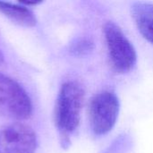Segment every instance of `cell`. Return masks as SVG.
<instances>
[{
  "label": "cell",
  "instance_id": "obj_1",
  "mask_svg": "<svg viewBox=\"0 0 153 153\" xmlns=\"http://www.w3.org/2000/svg\"><path fill=\"white\" fill-rule=\"evenodd\" d=\"M83 100L84 90L81 84L67 82L62 85L55 108V123L65 147L70 143L71 134L79 126Z\"/></svg>",
  "mask_w": 153,
  "mask_h": 153
},
{
  "label": "cell",
  "instance_id": "obj_2",
  "mask_svg": "<svg viewBox=\"0 0 153 153\" xmlns=\"http://www.w3.org/2000/svg\"><path fill=\"white\" fill-rule=\"evenodd\" d=\"M103 31L113 68L120 74L133 70L137 61L136 51L122 29L109 21L104 24Z\"/></svg>",
  "mask_w": 153,
  "mask_h": 153
},
{
  "label": "cell",
  "instance_id": "obj_3",
  "mask_svg": "<svg viewBox=\"0 0 153 153\" xmlns=\"http://www.w3.org/2000/svg\"><path fill=\"white\" fill-rule=\"evenodd\" d=\"M120 111V102L117 94L104 91L95 94L89 106V119L92 133L100 136L109 133L115 126Z\"/></svg>",
  "mask_w": 153,
  "mask_h": 153
},
{
  "label": "cell",
  "instance_id": "obj_4",
  "mask_svg": "<svg viewBox=\"0 0 153 153\" xmlns=\"http://www.w3.org/2000/svg\"><path fill=\"white\" fill-rule=\"evenodd\" d=\"M31 112V101L26 91L14 80L0 74V115L23 120Z\"/></svg>",
  "mask_w": 153,
  "mask_h": 153
},
{
  "label": "cell",
  "instance_id": "obj_5",
  "mask_svg": "<svg viewBox=\"0 0 153 153\" xmlns=\"http://www.w3.org/2000/svg\"><path fill=\"white\" fill-rule=\"evenodd\" d=\"M37 138L24 124L15 123L0 129V153H34Z\"/></svg>",
  "mask_w": 153,
  "mask_h": 153
},
{
  "label": "cell",
  "instance_id": "obj_6",
  "mask_svg": "<svg viewBox=\"0 0 153 153\" xmlns=\"http://www.w3.org/2000/svg\"><path fill=\"white\" fill-rule=\"evenodd\" d=\"M131 13L140 33L153 44V4L134 2L131 6Z\"/></svg>",
  "mask_w": 153,
  "mask_h": 153
},
{
  "label": "cell",
  "instance_id": "obj_7",
  "mask_svg": "<svg viewBox=\"0 0 153 153\" xmlns=\"http://www.w3.org/2000/svg\"><path fill=\"white\" fill-rule=\"evenodd\" d=\"M0 13L14 23L25 27H32L37 22L33 13L30 9L7 2L0 1Z\"/></svg>",
  "mask_w": 153,
  "mask_h": 153
},
{
  "label": "cell",
  "instance_id": "obj_8",
  "mask_svg": "<svg viewBox=\"0 0 153 153\" xmlns=\"http://www.w3.org/2000/svg\"><path fill=\"white\" fill-rule=\"evenodd\" d=\"M93 42L87 38L79 39L72 44L70 51L74 56H85L91 53L93 49Z\"/></svg>",
  "mask_w": 153,
  "mask_h": 153
},
{
  "label": "cell",
  "instance_id": "obj_9",
  "mask_svg": "<svg viewBox=\"0 0 153 153\" xmlns=\"http://www.w3.org/2000/svg\"><path fill=\"white\" fill-rule=\"evenodd\" d=\"M131 144L130 138L126 135H120L112 143V144L105 151L104 153H123L128 150Z\"/></svg>",
  "mask_w": 153,
  "mask_h": 153
},
{
  "label": "cell",
  "instance_id": "obj_10",
  "mask_svg": "<svg viewBox=\"0 0 153 153\" xmlns=\"http://www.w3.org/2000/svg\"><path fill=\"white\" fill-rule=\"evenodd\" d=\"M3 61H4V56H3V54H2V52L0 50V65H2Z\"/></svg>",
  "mask_w": 153,
  "mask_h": 153
}]
</instances>
